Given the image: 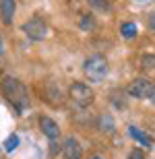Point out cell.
I'll use <instances>...</instances> for the list:
<instances>
[{
  "instance_id": "1",
  "label": "cell",
  "mask_w": 155,
  "mask_h": 159,
  "mask_svg": "<svg viewBox=\"0 0 155 159\" xmlns=\"http://www.w3.org/2000/svg\"><path fill=\"white\" fill-rule=\"evenodd\" d=\"M0 91H2V95H4V99L11 103L15 110H23V107H27V89H25V85L19 79L15 77H4L2 81H0Z\"/></svg>"
},
{
  "instance_id": "2",
  "label": "cell",
  "mask_w": 155,
  "mask_h": 159,
  "mask_svg": "<svg viewBox=\"0 0 155 159\" xmlns=\"http://www.w3.org/2000/svg\"><path fill=\"white\" fill-rule=\"evenodd\" d=\"M83 72H85V77L89 79L91 83H102L103 79L107 77V72H110L107 60L103 58L102 54H93V56H89V58L85 60Z\"/></svg>"
},
{
  "instance_id": "3",
  "label": "cell",
  "mask_w": 155,
  "mask_h": 159,
  "mask_svg": "<svg viewBox=\"0 0 155 159\" xmlns=\"http://www.w3.org/2000/svg\"><path fill=\"white\" fill-rule=\"evenodd\" d=\"M126 93L134 97V99H151L155 93V81L147 77H139V79H132L126 87Z\"/></svg>"
},
{
  "instance_id": "4",
  "label": "cell",
  "mask_w": 155,
  "mask_h": 159,
  "mask_svg": "<svg viewBox=\"0 0 155 159\" xmlns=\"http://www.w3.org/2000/svg\"><path fill=\"white\" fill-rule=\"evenodd\" d=\"M68 97H71L77 106L81 107H87L93 101V89L89 85H85V83H72L71 87H68Z\"/></svg>"
},
{
  "instance_id": "5",
  "label": "cell",
  "mask_w": 155,
  "mask_h": 159,
  "mask_svg": "<svg viewBox=\"0 0 155 159\" xmlns=\"http://www.w3.org/2000/svg\"><path fill=\"white\" fill-rule=\"evenodd\" d=\"M23 33L29 37L31 41H43L48 35V25L42 17H31L27 23L23 25Z\"/></svg>"
},
{
  "instance_id": "6",
  "label": "cell",
  "mask_w": 155,
  "mask_h": 159,
  "mask_svg": "<svg viewBox=\"0 0 155 159\" xmlns=\"http://www.w3.org/2000/svg\"><path fill=\"white\" fill-rule=\"evenodd\" d=\"M42 97L52 106H60L62 103V89L54 81H48V83H43V87H42Z\"/></svg>"
},
{
  "instance_id": "7",
  "label": "cell",
  "mask_w": 155,
  "mask_h": 159,
  "mask_svg": "<svg viewBox=\"0 0 155 159\" xmlns=\"http://www.w3.org/2000/svg\"><path fill=\"white\" fill-rule=\"evenodd\" d=\"M62 155L64 159H83V147L75 136H68L62 145Z\"/></svg>"
},
{
  "instance_id": "8",
  "label": "cell",
  "mask_w": 155,
  "mask_h": 159,
  "mask_svg": "<svg viewBox=\"0 0 155 159\" xmlns=\"http://www.w3.org/2000/svg\"><path fill=\"white\" fill-rule=\"evenodd\" d=\"M39 128H42V132L48 136L50 141H56L60 136V126L54 122L52 118H48V116H42V118H39Z\"/></svg>"
},
{
  "instance_id": "9",
  "label": "cell",
  "mask_w": 155,
  "mask_h": 159,
  "mask_svg": "<svg viewBox=\"0 0 155 159\" xmlns=\"http://www.w3.org/2000/svg\"><path fill=\"white\" fill-rule=\"evenodd\" d=\"M15 0H0V17H2V23L4 25H11L12 23V17H15Z\"/></svg>"
},
{
  "instance_id": "10",
  "label": "cell",
  "mask_w": 155,
  "mask_h": 159,
  "mask_svg": "<svg viewBox=\"0 0 155 159\" xmlns=\"http://www.w3.org/2000/svg\"><path fill=\"white\" fill-rule=\"evenodd\" d=\"M141 70L147 79L155 81V54H143L141 58Z\"/></svg>"
},
{
  "instance_id": "11",
  "label": "cell",
  "mask_w": 155,
  "mask_h": 159,
  "mask_svg": "<svg viewBox=\"0 0 155 159\" xmlns=\"http://www.w3.org/2000/svg\"><path fill=\"white\" fill-rule=\"evenodd\" d=\"M97 126L102 132H107V134H112L114 130H116V120L110 116V114H102L99 118H97Z\"/></svg>"
},
{
  "instance_id": "12",
  "label": "cell",
  "mask_w": 155,
  "mask_h": 159,
  "mask_svg": "<svg viewBox=\"0 0 155 159\" xmlns=\"http://www.w3.org/2000/svg\"><path fill=\"white\" fill-rule=\"evenodd\" d=\"M79 27H81L83 31L95 29V17H93V15H87V12H81V17H79Z\"/></svg>"
},
{
  "instance_id": "13",
  "label": "cell",
  "mask_w": 155,
  "mask_h": 159,
  "mask_svg": "<svg viewBox=\"0 0 155 159\" xmlns=\"http://www.w3.org/2000/svg\"><path fill=\"white\" fill-rule=\"evenodd\" d=\"M128 132H130V136L134 139V141H139L141 145H145V147H151V139L145 134V132H141L137 126H130V128H128Z\"/></svg>"
},
{
  "instance_id": "14",
  "label": "cell",
  "mask_w": 155,
  "mask_h": 159,
  "mask_svg": "<svg viewBox=\"0 0 155 159\" xmlns=\"http://www.w3.org/2000/svg\"><path fill=\"white\" fill-rule=\"evenodd\" d=\"M120 33H122L124 39H134L137 37V25L132 23V21H128V23H124L120 27Z\"/></svg>"
},
{
  "instance_id": "15",
  "label": "cell",
  "mask_w": 155,
  "mask_h": 159,
  "mask_svg": "<svg viewBox=\"0 0 155 159\" xmlns=\"http://www.w3.org/2000/svg\"><path fill=\"white\" fill-rule=\"evenodd\" d=\"M110 101H112L114 107H118V110H126V97L120 91H114L112 95H110Z\"/></svg>"
},
{
  "instance_id": "16",
  "label": "cell",
  "mask_w": 155,
  "mask_h": 159,
  "mask_svg": "<svg viewBox=\"0 0 155 159\" xmlns=\"http://www.w3.org/2000/svg\"><path fill=\"white\" fill-rule=\"evenodd\" d=\"M87 4L91 6V8H95V11L99 12H106L107 8H110V4H107V0H85Z\"/></svg>"
},
{
  "instance_id": "17",
  "label": "cell",
  "mask_w": 155,
  "mask_h": 159,
  "mask_svg": "<svg viewBox=\"0 0 155 159\" xmlns=\"http://www.w3.org/2000/svg\"><path fill=\"white\" fill-rule=\"evenodd\" d=\"M126 159H145V153H143V149H130L128 151V155H126Z\"/></svg>"
},
{
  "instance_id": "18",
  "label": "cell",
  "mask_w": 155,
  "mask_h": 159,
  "mask_svg": "<svg viewBox=\"0 0 155 159\" xmlns=\"http://www.w3.org/2000/svg\"><path fill=\"white\" fill-rule=\"evenodd\" d=\"M17 145H19V136H15V134H12L11 139H8V141L4 143V149H6V151H12V149L17 147Z\"/></svg>"
},
{
  "instance_id": "19",
  "label": "cell",
  "mask_w": 155,
  "mask_h": 159,
  "mask_svg": "<svg viewBox=\"0 0 155 159\" xmlns=\"http://www.w3.org/2000/svg\"><path fill=\"white\" fill-rule=\"evenodd\" d=\"M72 4H71V8L72 11H81V4H83V2H79V0H71ZM85 4H87V2H85Z\"/></svg>"
},
{
  "instance_id": "20",
  "label": "cell",
  "mask_w": 155,
  "mask_h": 159,
  "mask_svg": "<svg viewBox=\"0 0 155 159\" xmlns=\"http://www.w3.org/2000/svg\"><path fill=\"white\" fill-rule=\"evenodd\" d=\"M149 29H153V31H155V12L149 17Z\"/></svg>"
},
{
  "instance_id": "21",
  "label": "cell",
  "mask_w": 155,
  "mask_h": 159,
  "mask_svg": "<svg viewBox=\"0 0 155 159\" xmlns=\"http://www.w3.org/2000/svg\"><path fill=\"white\" fill-rule=\"evenodd\" d=\"M4 54V39H2V35H0V56Z\"/></svg>"
},
{
  "instance_id": "22",
  "label": "cell",
  "mask_w": 155,
  "mask_h": 159,
  "mask_svg": "<svg viewBox=\"0 0 155 159\" xmlns=\"http://www.w3.org/2000/svg\"><path fill=\"white\" fill-rule=\"evenodd\" d=\"M151 103H153V106H155V93H153V97H151Z\"/></svg>"
},
{
  "instance_id": "23",
  "label": "cell",
  "mask_w": 155,
  "mask_h": 159,
  "mask_svg": "<svg viewBox=\"0 0 155 159\" xmlns=\"http://www.w3.org/2000/svg\"><path fill=\"white\" fill-rule=\"evenodd\" d=\"M91 159H102V157H91Z\"/></svg>"
}]
</instances>
